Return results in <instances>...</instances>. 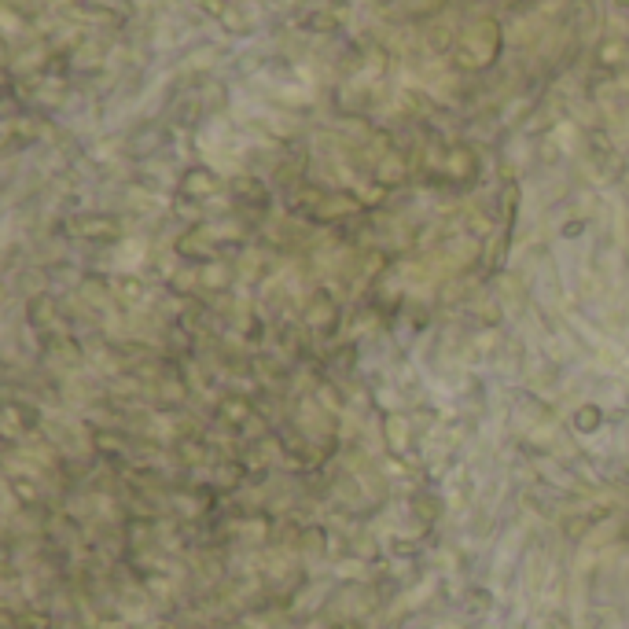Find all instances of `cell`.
Masks as SVG:
<instances>
[{"label":"cell","instance_id":"6da1fadb","mask_svg":"<svg viewBox=\"0 0 629 629\" xmlns=\"http://www.w3.org/2000/svg\"><path fill=\"white\" fill-rule=\"evenodd\" d=\"M596 423H600V408H593V405H589V408H581V416H578V427H581V430H593Z\"/></svg>","mask_w":629,"mask_h":629}]
</instances>
